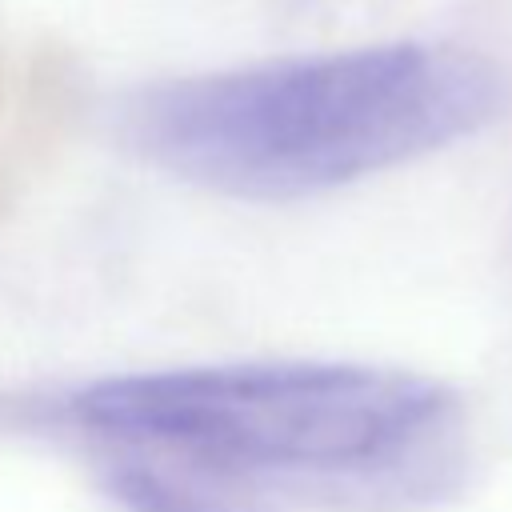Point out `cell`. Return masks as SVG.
I'll use <instances>...</instances> for the list:
<instances>
[{
	"mask_svg": "<svg viewBox=\"0 0 512 512\" xmlns=\"http://www.w3.org/2000/svg\"><path fill=\"white\" fill-rule=\"evenodd\" d=\"M108 492L124 512H244L224 496L200 492L188 480L144 464H120L108 476Z\"/></svg>",
	"mask_w": 512,
	"mask_h": 512,
	"instance_id": "cell-3",
	"label": "cell"
},
{
	"mask_svg": "<svg viewBox=\"0 0 512 512\" xmlns=\"http://www.w3.org/2000/svg\"><path fill=\"white\" fill-rule=\"evenodd\" d=\"M68 412L92 436L340 512H412L468 472L460 396L420 372L252 360L108 376Z\"/></svg>",
	"mask_w": 512,
	"mask_h": 512,
	"instance_id": "cell-1",
	"label": "cell"
},
{
	"mask_svg": "<svg viewBox=\"0 0 512 512\" xmlns=\"http://www.w3.org/2000/svg\"><path fill=\"white\" fill-rule=\"evenodd\" d=\"M504 108L492 60L424 40L280 56L136 92L124 144L232 200H304L432 156Z\"/></svg>",
	"mask_w": 512,
	"mask_h": 512,
	"instance_id": "cell-2",
	"label": "cell"
}]
</instances>
